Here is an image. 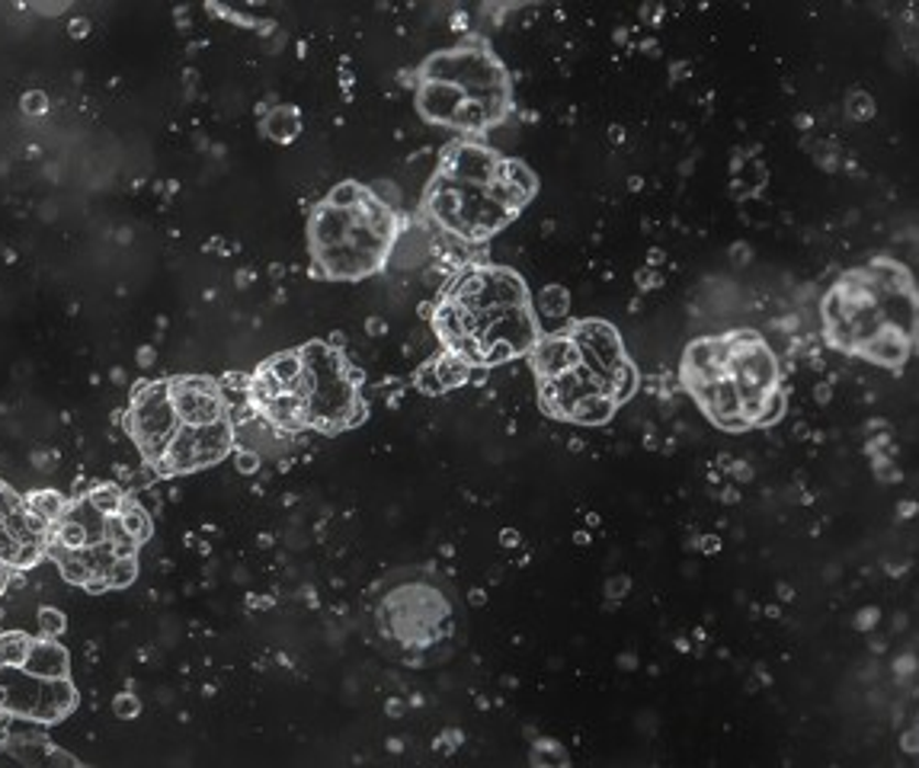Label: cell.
Segmentation results:
<instances>
[{
	"label": "cell",
	"instance_id": "ba28073f",
	"mask_svg": "<svg viewBox=\"0 0 919 768\" xmlns=\"http://www.w3.org/2000/svg\"><path fill=\"white\" fill-rule=\"evenodd\" d=\"M417 109L426 122L484 132L510 112V77L488 48H449L417 70Z\"/></svg>",
	"mask_w": 919,
	"mask_h": 768
},
{
	"label": "cell",
	"instance_id": "e0dca14e",
	"mask_svg": "<svg viewBox=\"0 0 919 768\" xmlns=\"http://www.w3.org/2000/svg\"><path fill=\"white\" fill-rule=\"evenodd\" d=\"M55 555H58V567H62V577L68 580V583H74V586H90L94 583V570H90V563L84 560V555L80 551H68V548H52Z\"/></svg>",
	"mask_w": 919,
	"mask_h": 768
},
{
	"label": "cell",
	"instance_id": "4316f807",
	"mask_svg": "<svg viewBox=\"0 0 919 768\" xmlns=\"http://www.w3.org/2000/svg\"><path fill=\"white\" fill-rule=\"evenodd\" d=\"M72 35H87V20H74Z\"/></svg>",
	"mask_w": 919,
	"mask_h": 768
},
{
	"label": "cell",
	"instance_id": "7402d4cb",
	"mask_svg": "<svg viewBox=\"0 0 919 768\" xmlns=\"http://www.w3.org/2000/svg\"><path fill=\"white\" fill-rule=\"evenodd\" d=\"M39 630H42V637H62L65 634V628H68V618L58 612V608H39Z\"/></svg>",
	"mask_w": 919,
	"mask_h": 768
},
{
	"label": "cell",
	"instance_id": "52a82bcc",
	"mask_svg": "<svg viewBox=\"0 0 919 768\" xmlns=\"http://www.w3.org/2000/svg\"><path fill=\"white\" fill-rule=\"evenodd\" d=\"M397 234L394 211L362 183L343 179L327 193L311 221L308 244L330 279H362L385 266Z\"/></svg>",
	"mask_w": 919,
	"mask_h": 768
},
{
	"label": "cell",
	"instance_id": "ac0fdd59",
	"mask_svg": "<svg viewBox=\"0 0 919 768\" xmlns=\"http://www.w3.org/2000/svg\"><path fill=\"white\" fill-rule=\"evenodd\" d=\"M116 519H119V525H122V528H125V531H129V535H132V538H135L139 545H144V541L151 538V516L144 513L139 503L125 500Z\"/></svg>",
	"mask_w": 919,
	"mask_h": 768
},
{
	"label": "cell",
	"instance_id": "9c48e42d",
	"mask_svg": "<svg viewBox=\"0 0 919 768\" xmlns=\"http://www.w3.org/2000/svg\"><path fill=\"white\" fill-rule=\"evenodd\" d=\"M311 365V394H308V429L333 436L365 419V401L359 394L362 375L343 359V352L330 343L302 347Z\"/></svg>",
	"mask_w": 919,
	"mask_h": 768
},
{
	"label": "cell",
	"instance_id": "5b68a950",
	"mask_svg": "<svg viewBox=\"0 0 919 768\" xmlns=\"http://www.w3.org/2000/svg\"><path fill=\"white\" fill-rule=\"evenodd\" d=\"M535 196V174L523 161L484 144L456 141L442 151L424 196L426 215L461 241L481 244L503 231Z\"/></svg>",
	"mask_w": 919,
	"mask_h": 768
},
{
	"label": "cell",
	"instance_id": "8992f818",
	"mask_svg": "<svg viewBox=\"0 0 919 768\" xmlns=\"http://www.w3.org/2000/svg\"><path fill=\"white\" fill-rule=\"evenodd\" d=\"M372 630L379 647L401 666H442L464 637L459 593L433 567L394 570L372 586Z\"/></svg>",
	"mask_w": 919,
	"mask_h": 768
},
{
	"label": "cell",
	"instance_id": "2e32d148",
	"mask_svg": "<svg viewBox=\"0 0 919 768\" xmlns=\"http://www.w3.org/2000/svg\"><path fill=\"white\" fill-rule=\"evenodd\" d=\"M139 577V560L135 558H116L112 567L103 573V580L97 586H90V593H103V590H125L132 586Z\"/></svg>",
	"mask_w": 919,
	"mask_h": 768
},
{
	"label": "cell",
	"instance_id": "4fadbf2b",
	"mask_svg": "<svg viewBox=\"0 0 919 768\" xmlns=\"http://www.w3.org/2000/svg\"><path fill=\"white\" fill-rule=\"evenodd\" d=\"M171 401L177 407L183 426H209L215 419L228 417V404L221 387L209 378H174Z\"/></svg>",
	"mask_w": 919,
	"mask_h": 768
},
{
	"label": "cell",
	"instance_id": "30bf717a",
	"mask_svg": "<svg viewBox=\"0 0 919 768\" xmlns=\"http://www.w3.org/2000/svg\"><path fill=\"white\" fill-rule=\"evenodd\" d=\"M77 704V689L65 679H42L23 666H0V714H13L23 721L58 724Z\"/></svg>",
	"mask_w": 919,
	"mask_h": 768
},
{
	"label": "cell",
	"instance_id": "9a60e30c",
	"mask_svg": "<svg viewBox=\"0 0 919 768\" xmlns=\"http://www.w3.org/2000/svg\"><path fill=\"white\" fill-rule=\"evenodd\" d=\"M298 129H302V119H298V109H292V106H276L263 119V132L276 141H292L298 135Z\"/></svg>",
	"mask_w": 919,
	"mask_h": 768
},
{
	"label": "cell",
	"instance_id": "ffe728a7",
	"mask_svg": "<svg viewBox=\"0 0 919 768\" xmlns=\"http://www.w3.org/2000/svg\"><path fill=\"white\" fill-rule=\"evenodd\" d=\"M30 637L23 630H7L0 634V666H23L30 654Z\"/></svg>",
	"mask_w": 919,
	"mask_h": 768
},
{
	"label": "cell",
	"instance_id": "603a6c76",
	"mask_svg": "<svg viewBox=\"0 0 919 768\" xmlns=\"http://www.w3.org/2000/svg\"><path fill=\"white\" fill-rule=\"evenodd\" d=\"M139 711H142V704H139V699H135L132 692H119V695L112 699V714H116L119 721H132V717H139Z\"/></svg>",
	"mask_w": 919,
	"mask_h": 768
},
{
	"label": "cell",
	"instance_id": "7c38bea8",
	"mask_svg": "<svg viewBox=\"0 0 919 768\" xmlns=\"http://www.w3.org/2000/svg\"><path fill=\"white\" fill-rule=\"evenodd\" d=\"M234 449V423L231 417L215 419L209 426H179L174 442L167 446V452L161 454V461H154V468L161 474H189L199 468H212L218 461H225Z\"/></svg>",
	"mask_w": 919,
	"mask_h": 768
},
{
	"label": "cell",
	"instance_id": "cb8c5ba5",
	"mask_svg": "<svg viewBox=\"0 0 919 768\" xmlns=\"http://www.w3.org/2000/svg\"><path fill=\"white\" fill-rule=\"evenodd\" d=\"M48 109V97L42 94V90H33V94H26L23 97V112H30V116H42Z\"/></svg>",
	"mask_w": 919,
	"mask_h": 768
},
{
	"label": "cell",
	"instance_id": "44dd1931",
	"mask_svg": "<svg viewBox=\"0 0 919 768\" xmlns=\"http://www.w3.org/2000/svg\"><path fill=\"white\" fill-rule=\"evenodd\" d=\"M87 500H90L103 516L116 519L119 509H122V503H125V493L116 487V484H97V487L87 493Z\"/></svg>",
	"mask_w": 919,
	"mask_h": 768
},
{
	"label": "cell",
	"instance_id": "d6986e66",
	"mask_svg": "<svg viewBox=\"0 0 919 768\" xmlns=\"http://www.w3.org/2000/svg\"><path fill=\"white\" fill-rule=\"evenodd\" d=\"M26 506H30V513H36L39 519H45V523H58L62 519V513H65V500L55 493V490H36V493H30L26 496Z\"/></svg>",
	"mask_w": 919,
	"mask_h": 768
},
{
	"label": "cell",
	"instance_id": "d4e9b609",
	"mask_svg": "<svg viewBox=\"0 0 919 768\" xmlns=\"http://www.w3.org/2000/svg\"><path fill=\"white\" fill-rule=\"evenodd\" d=\"M7 580H10V567H7V563L0 560V593L7 590Z\"/></svg>",
	"mask_w": 919,
	"mask_h": 768
},
{
	"label": "cell",
	"instance_id": "6da1fadb",
	"mask_svg": "<svg viewBox=\"0 0 919 768\" xmlns=\"http://www.w3.org/2000/svg\"><path fill=\"white\" fill-rule=\"evenodd\" d=\"M538 401L551 417L600 426L635 391V369L622 337L605 320H580L538 337L529 350Z\"/></svg>",
	"mask_w": 919,
	"mask_h": 768
},
{
	"label": "cell",
	"instance_id": "7a4b0ae2",
	"mask_svg": "<svg viewBox=\"0 0 919 768\" xmlns=\"http://www.w3.org/2000/svg\"><path fill=\"white\" fill-rule=\"evenodd\" d=\"M446 355L468 365H500L529 355L538 340L526 282L506 266H471L449 282L433 315Z\"/></svg>",
	"mask_w": 919,
	"mask_h": 768
},
{
	"label": "cell",
	"instance_id": "3957f363",
	"mask_svg": "<svg viewBox=\"0 0 919 768\" xmlns=\"http://www.w3.org/2000/svg\"><path fill=\"white\" fill-rule=\"evenodd\" d=\"M827 340L840 352L897 369L917 343L913 276L894 260H872L830 285L820 301Z\"/></svg>",
	"mask_w": 919,
	"mask_h": 768
},
{
	"label": "cell",
	"instance_id": "277c9868",
	"mask_svg": "<svg viewBox=\"0 0 919 768\" xmlns=\"http://www.w3.org/2000/svg\"><path fill=\"white\" fill-rule=\"evenodd\" d=\"M679 375L702 414L727 432L766 426L785 407L776 352L756 330L692 340Z\"/></svg>",
	"mask_w": 919,
	"mask_h": 768
},
{
	"label": "cell",
	"instance_id": "83f0119b",
	"mask_svg": "<svg viewBox=\"0 0 919 768\" xmlns=\"http://www.w3.org/2000/svg\"><path fill=\"white\" fill-rule=\"evenodd\" d=\"M3 487H7V484H3V481H0V493H3Z\"/></svg>",
	"mask_w": 919,
	"mask_h": 768
},
{
	"label": "cell",
	"instance_id": "8fae6325",
	"mask_svg": "<svg viewBox=\"0 0 919 768\" xmlns=\"http://www.w3.org/2000/svg\"><path fill=\"white\" fill-rule=\"evenodd\" d=\"M132 439L139 442L142 454L154 464L161 461V454L167 452V446L174 442L179 432V417L174 401H171V382H144L132 394V410L125 419Z\"/></svg>",
	"mask_w": 919,
	"mask_h": 768
},
{
	"label": "cell",
	"instance_id": "5bb4252c",
	"mask_svg": "<svg viewBox=\"0 0 919 768\" xmlns=\"http://www.w3.org/2000/svg\"><path fill=\"white\" fill-rule=\"evenodd\" d=\"M23 669L33 672V676H42V679H65L72 672V657L55 637H42V640L30 644Z\"/></svg>",
	"mask_w": 919,
	"mask_h": 768
},
{
	"label": "cell",
	"instance_id": "484cf974",
	"mask_svg": "<svg viewBox=\"0 0 919 768\" xmlns=\"http://www.w3.org/2000/svg\"><path fill=\"white\" fill-rule=\"evenodd\" d=\"M256 468V458L253 454H241V471H253Z\"/></svg>",
	"mask_w": 919,
	"mask_h": 768
}]
</instances>
